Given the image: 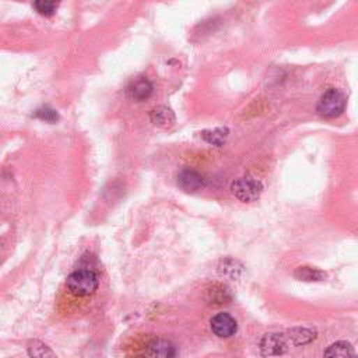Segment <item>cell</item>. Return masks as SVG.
Returning <instances> with one entry per match:
<instances>
[{
    "instance_id": "1",
    "label": "cell",
    "mask_w": 358,
    "mask_h": 358,
    "mask_svg": "<svg viewBox=\"0 0 358 358\" xmlns=\"http://www.w3.org/2000/svg\"><path fill=\"white\" fill-rule=\"evenodd\" d=\"M316 338V331L309 327H294L287 331L267 333L262 337L259 348L263 357L283 355L291 345H304Z\"/></svg>"
},
{
    "instance_id": "2",
    "label": "cell",
    "mask_w": 358,
    "mask_h": 358,
    "mask_svg": "<svg viewBox=\"0 0 358 358\" xmlns=\"http://www.w3.org/2000/svg\"><path fill=\"white\" fill-rule=\"evenodd\" d=\"M100 285L97 271L87 263L80 264L76 270H73L68 280L66 287L68 290L77 295V297H89L93 295Z\"/></svg>"
},
{
    "instance_id": "3",
    "label": "cell",
    "mask_w": 358,
    "mask_h": 358,
    "mask_svg": "<svg viewBox=\"0 0 358 358\" xmlns=\"http://www.w3.org/2000/svg\"><path fill=\"white\" fill-rule=\"evenodd\" d=\"M231 192L239 202L252 203L260 197L263 192V184L253 177H242L232 182Z\"/></svg>"
},
{
    "instance_id": "4",
    "label": "cell",
    "mask_w": 358,
    "mask_h": 358,
    "mask_svg": "<svg viewBox=\"0 0 358 358\" xmlns=\"http://www.w3.org/2000/svg\"><path fill=\"white\" fill-rule=\"evenodd\" d=\"M316 110L323 118L340 117L345 110V97L338 90L329 89L322 94Z\"/></svg>"
},
{
    "instance_id": "5",
    "label": "cell",
    "mask_w": 358,
    "mask_h": 358,
    "mask_svg": "<svg viewBox=\"0 0 358 358\" xmlns=\"http://www.w3.org/2000/svg\"><path fill=\"white\" fill-rule=\"evenodd\" d=\"M175 357H177L175 344L168 338L156 337L146 344L140 358H175Z\"/></svg>"
},
{
    "instance_id": "6",
    "label": "cell",
    "mask_w": 358,
    "mask_h": 358,
    "mask_svg": "<svg viewBox=\"0 0 358 358\" xmlns=\"http://www.w3.org/2000/svg\"><path fill=\"white\" fill-rule=\"evenodd\" d=\"M210 327H211V330L216 336H218L221 338H227V337H231L237 333L238 323L230 313L221 312V313H217L216 316L211 318Z\"/></svg>"
},
{
    "instance_id": "7",
    "label": "cell",
    "mask_w": 358,
    "mask_h": 358,
    "mask_svg": "<svg viewBox=\"0 0 358 358\" xmlns=\"http://www.w3.org/2000/svg\"><path fill=\"white\" fill-rule=\"evenodd\" d=\"M178 186L185 192H196L204 186V178L197 171L185 168L178 174Z\"/></svg>"
},
{
    "instance_id": "8",
    "label": "cell",
    "mask_w": 358,
    "mask_h": 358,
    "mask_svg": "<svg viewBox=\"0 0 358 358\" xmlns=\"http://www.w3.org/2000/svg\"><path fill=\"white\" fill-rule=\"evenodd\" d=\"M323 358H357L355 348L351 343L340 340L331 343L323 352Z\"/></svg>"
},
{
    "instance_id": "9",
    "label": "cell",
    "mask_w": 358,
    "mask_h": 358,
    "mask_svg": "<svg viewBox=\"0 0 358 358\" xmlns=\"http://www.w3.org/2000/svg\"><path fill=\"white\" fill-rule=\"evenodd\" d=\"M128 91H129V96L135 101H146L151 97V94L154 91V86L149 79L140 77L129 86Z\"/></svg>"
},
{
    "instance_id": "10",
    "label": "cell",
    "mask_w": 358,
    "mask_h": 358,
    "mask_svg": "<svg viewBox=\"0 0 358 358\" xmlns=\"http://www.w3.org/2000/svg\"><path fill=\"white\" fill-rule=\"evenodd\" d=\"M150 118H151V122L160 128H171L177 122L174 111L165 105H160L154 108L150 114Z\"/></svg>"
},
{
    "instance_id": "11",
    "label": "cell",
    "mask_w": 358,
    "mask_h": 358,
    "mask_svg": "<svg viewBox=\"0 0 358 358\" xmlns=\"http://www.w3.org/2000/svg\"><path fill=\"white\" fill-rule=\"evenodd\" d=\"M295 278L301 281H323L327 274L316 267H309V266H301L295 270L294 273Z\"/></svg>"
},
{
    "instance_id": "12",
    "label": "cell",
    "mask_w": 358,
    "mask_h": 358,
    "mask_svg": "<svg viewBox=\"0 0 358 358\" xmlns=\"http://www.w3.org/2000/svg\"><path fill=\"white\" fill-rule=\"evenodd\" d=\"M228 135H230L228 128H217L213 130H203L200 133L202 139L213 146H223L228 139Z\"/></svg>"
},
{
    "instance_id": "13",
    "label": "cell",
    "mask_w": 358,
    "mask_h": 358,
    "mask_svg": "<svg viewBox=\"0 0 358 358\" xmlns=\"http://www.w3.org/2000/svg\"><path fill=\"white\" fill-rule=\"evenodd\" d=\"M30 358H58L51 347L40 340H34L29 345Z\"/></svg>"
},
{
    "instance_id": "14",
    "label": "cell",
    "mask_w": 358,
    "mask_h": 358,
    "mask_svg": "<svg viewBox=\"0 0 358 358\" xmlns=\"http://www.w3.org/2000/svg\"><path fill=\"white\" fill-rule=\"evenodd\" d=\"M33 6L41 16L51 17L57 13V10L59 8V3H57V2H44V0H41V2H36Z\"/></svg>"
},
{
    "instance_id": "15",
    "label": "cell",
    "mask_w": 358,
    "mask_h": 358,
    "mask_svg": "<svg viewBox=\"0 0 358 358\" xmlns=\"http://www.w3.org/2000/svg\"><path fill=\"white\" fill-rule=\"evenodd\" d=\"M36 117L40 118L41 121H45L50 124H55L57 121H59V114L55 110H52L51 107H43V108L37 110Z\"/></svg>"
}]
</instances>
